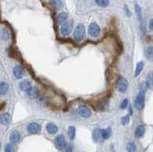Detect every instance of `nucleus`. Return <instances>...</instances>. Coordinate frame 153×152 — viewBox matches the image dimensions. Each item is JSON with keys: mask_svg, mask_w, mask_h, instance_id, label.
<instances>
[{"mask_svg": "<svg viewBox=\"0 0 153 152\" xmlns=\"http://www.w3.org/2000/svg\"><path fill=\"white\" fill-rule=\"evenodd\" d=\"M75 134H76V129L74 126H70L68 128V136L71 140L74 139Z\"/></svg>", "mask_w": 153, "mask_h": 152, "instance_id": "nucleus-26", "label": "nucleus"}, {"mask_svg": "<svg viewBox=\"0 0 153 152\" xmlns=\"http://www.w3.org/2000/svg\"><path fill=\"white\" fill-rule=\"evenodd\" d=\"M149 29L150 30H152L153 29V20L151 19L149 21Z\"/></svg>", "mask_w": 153, "mask_h": 152, "instance_id": "nucleus-33", "label": "nucleus"}, {"mask_svg": "<svg viewBox=\"0 0 153 152\" xmlns=\"http://www.w3.org/2000/svg\"><path fill=\"white\" fill-rule=\"evenodd\" d=\"M55 145L58 149H63L66 147V141L64 136L62 135H57L55 138Z\"/></svg>", "mask_w": 153, "mask_h": 152, "instance_id": "nucleus-8", "label": "nucleus"}, {"mask_svg": "<svg viewBox=\"0 0 153 152\" xmlns=\"http://www.w3.org/2000/svg\"><path fill=\"white\" fill-rule=\"evenodd\" d=\"M123 10H124L125 13H126V15L127 16H130V15H131V12H130V11H129V8H128V6H127V5H126V4L124 5Z\"/></svg>", "mask_w": 153, "mask_h": 152, "instance_id": "nucleus-32", "label": "nucleus"}, {"mask_svg": "<svg viewBox=\"0 0 153 152\" xmlns=\"http://www.w3.org/2000/svg\"><path fill=\"white\" fill-rule=\"evenodd\" d=\"M129 119H130V118H129V115H125L122 118V119H121V123L123 125H126L129 124Z\"/></svg>", "mask_w": 153, "mask_h": 152, "instance_id": "nucleus-29", "label": "nucleus"}, {"mask_svg": "<svg viewBox=\"0 0 153 152\" xmlns=\"http://www.w3.org/2000/svg\"><path fill=\"white\" fill-rule=\"evenodd\" d=\"M30 97L31 98H36L39 95V91H38V89L36 87H32V89L30 91L29 94H28Z\"/></svg>", "mask_w": 153, "mask_h": 152, "instance_id": "nucleus-24", "label": "nucleus"}, {"mask_svg": "<svg viewBox=\"0 0 153 152\" xmlns=\"http://www.w3.org/2000/svg\"><path fill=\"white\" fill-rule=\"evenodd\" d=\"M27 130L29 134H38L42 130V126L37 122H32L28 125Z\"/></svg>", "mask_w": 153, "mask_h": 152, "instance_id": "nucleus-7", "label": "nucleus"}, {"mask_svg": "<svg viewBox=\"0 0 153 152\" xmlns=\"http://www.w3.org/2000/svg\"><path fill=\"white\" fill-rule=\"evenodd\" d=\"M127 106H128V100H127V99H126V100H124L122 102H121L120 109H125L127 107Z\"/></svg>", "mask_w": 153, "mask_h": 152, "instance_id": "nucleus-31", "label": "nucleus"}, {"mask_svg": "<svg viewBox=\"0 0 153 152\" xmlns=\"http://www.w3.org/2000/svg\"><path fill=\"white\" fill-rule=\"evenodd\" d=\"M11 122V116L8 112L2 113L0 115V123L4 125H9Z\"/></svg>", "mask_w": 153, "mask_h": 152, "instance_id": "nucleus-11", "label": "nucleus"}, {"mask_svg": "<svg viewBox=\"0 0 153 152\" xmlns=\"http://www.w3.org/2000/svg\"><path fill=\"white\" fill-rule=\"evenodd\" d=\"M9 90V84L5 82H0V96H3L7 93Z\"/></svg>", "mask_w": 153, "mask_h": 152, "instance_id": "nucleus-15", "label": "nucleus"}, {"mask_svg": "<svg viewBox=\"0 0 153 152\" xmlns=\"http://www.w3.org/2000/svg\"><path fill=\"white\" fill-rule=\"evenodd\" d=\"M14 151V148L12 145L11 144H8L5 148V152H13Z\"/></svg>", "mask_w": 153, "mask_h": 152, "instance_id": "nucleus-30", "label": "nucleus"}, {"mask_svg": "<svg viewBox=\"0 0 153 152\" xmlns=\"http://www.w3.org/2000/svg\"><path fill=\"white\" fill-rule=\"evenodd\" d=\"M100 133L103 139H108L111 135V129L109 128H105V129H100Z\"/></svg>", "mask_w": 153, "mask_h": 152, "instance_id": "nucleus-19", "label": "nucleus"}, {"mask_svg": "<svg viewBox=\"0 0 153 152\" xmlns=\"http://www.w3.org/2000/svg\"><path fill=\"white\" fill-rule=\"evenodd\" d=\"M145 132V128L144 125H140L138 126L137 128H136V132H135V135H136L137 138H141L144 135Z\"/></svg>", "mask_w": 153, "mask_h": 152, "instance_id": "nucleus-16", "label": "nucleus"}, {"mask_svg": "<svg viewBox=\"0 0 153 152\" xmlns=\"http://www.w3.org/2000/svg\"><path fill=\"white\" fill-rule=\"evenodd\" d=\"M20 89H22V91L25 92L27 94H29L30 93V91L32 89V86L31 84V83L29 82V80H25L22 81L21 83H20Z\"/></svg>", "mask_w": 153, "mask_h": 152, "instance_id": "nucleus-9", "label": "nucleus"}, {"mask_svg": "<svg viewBox=\"0 0 153 152\" xmlns=\"http://www.w3.org/2000/svg\"><path fill=\"white\" fill-rule=\"evenodd\" d=\"M46 129L48 131V132L49 134H51V135H54L55 133H57V125L54 123H48L46 126Z\"/></svg>", "mask_w": 153, "mask_h": 152, "instance_id": "nucleus-14", "label": "nucleus"}, {"mask_svg": "<svg viewBox=\"0 0 153 152\" xmlns=\"http://www.w3.org/2000/svg\"><path fill=\"white\" fill-rule=\"evenodd\" d=\"M134 106L137 110L141 111L145 106V91L141 90L134 100Z\"/></svg>", "mask_w": 153, "mask_h": 152, "instance_id": "nucleus-1", "label": "nucleus"}, {"mask_svg": "<svg viewBox=\"0 0 153 152\" xmlns=\"http://www.w3.org/2000/svg\"><path fill=\"white\" fill-rule=\"evenodd\" d=\"M145 56L147 59L152 61L153 59V48L152 47H148L145 50Z\"/></svg>", "mask_w": 153, "mask_h": 152, "instance_id": "nucleus-20", "label": "nucleus"}, {"mask_svg": "<svg viewBox=\"0 0 153 152\" xmlns=\"http://www.w3.org/2000/svg\"><path fill=\"white\" fill-rule=\"evenodd\" d=\"M126 150L128 152H136V146L133 142H129L126 146Z\"/></svg>", "mask_w": 153, "mask_h": 152, "instance_id": "nucleus-27", "label": "nucleus"}, {"mask_svg": "<svg viewBox=\"0 0 153 152\" xmlns=\"http://www.w3.org/2000/svg\"><path fill=\"white\" fill-rule=\"evenodd\" d=\"M146 85L148 88H149V89H152L153 76H152V72L148 75V76H147Z\"/></svg>", "mask_w": 153, "mask_h": 152, "instance_id": "nucleus-25", "label": "nucleus"}, {"mask_svg": "<svg viewBox=\"0 0 153 152\" xmlns=\"http://www.w3.org/2000/svg\"><path fill=\"white\" fill-rule=\"evenodd\" d=\"M143 68H144V63H143L142 61H139V62L137 63V65H136L134 76H135V77H137V76L141 74V72L142 71Z\"/></svg>", "mask_w": 153, "mask_h": 152, "instance_id": "nucleus-18", "label": "nucleus"}, {"mask_svg": "<svg viewBox=\"0 0 153 152\" xmlns=\"http://www.w3.org/2000/svg\"><path fill=\"white\" fill-rule=\"evenodd\" d=\"M108 107H109V102H108V100H106V99L101 100L100 102H98L97 108H98V109L100 111L107 110Z\"/></svg>", "mask_w": 153, "mask_h": 152, "instance_id": "nucleus-13", "label": "nucleus"}, {"mask_svg": "<svg viewBox=\"0 0 153 152\" xmlns=\"http://www.w3.org/2000/svg\"><path fill=\"white\" fill-rule=\"evenodd\" d=\"M20 139H21V135L18 131H13L10 135V141L12 143L16 144L19 142Z\"/></svg>", "mask_w": 153, "mask_h": 152, "instance_id": "nucleus-12", "label": "nucleus"}, {"mask_svg": "<svg viewBox=\"0 0 153 152\" xmlns=\"http://www.w3.org/2000/svg\"><path fill=\"white\" fill-rule=\"evenodd\" d=\"M49 2H50L51 5L53 7H55V9H60L62 7V5H63L61 0H50Z\"/></svg>", "mask_w": 153, "mask_h": 152, "instance_id": "nucleus-23", "label": "nucleus"}, {"mask_svg": "<svg viewBox=\"0 0 153 152\" xmlns=\"http://www.w3.org/2000/svg\"><path fill=\"white\" fill-rule=\"evenodd\" d=\"M85 37V27L82 24H79L74 31V38L76 42H81Z\"/></svg>", "mask_w": 153, "mask_h": 152, "instance_id": "nucleus-2", "label": "nucleus"}, {"mask_svg": "<svg viewBox=\"0 0 153 152\" xmlns=\"http://www.w3.org/2000/svg\"><path fill=\"white\" fill-rule=\"evenodd\" d=\"M93 137L96 141H101L103 140V138L101 136L100 129H96L93 133Z\"/></svg>", "mask_w": 153, "mask_h": 152, "instance_id": "nucleus-22", "label": "nucleus"}, {"mask_svg": "<svg viewBox=\"0 0 153 152\" xmlns=\"http://www.w3.org/2000/svg\"><path fill=\"white\" fill-rule=\"evenodd\" d=\"M77 112H78L79 115L83 118H88L91 115V110L89 107L85 105L79 106L77 108Z\"/></svg>", "mask_w": 153, "mask_h": 152, "instance_id": "nucleus-6", "label": "nucleus"}, {"mask_svg": "<svg viewBox=\"0 0 153 152\" xmlns=\"http://www.w3.org/2000/svg\"><path fill=\"white\" fill-rule=\"evenodd\" d=\"M88 32H89V35L90 36L94 37H96L97 36H99L100 33V26L96 23L93 22L89 26Z\"/></svg>", "mask_w": 153, "mask_h": 152, "instance_id": "nucleus-5", "label": "nucleus"}, {"mask_svg": "<svg viewBox=\"0 0 153 152\" xmlns=\"http://www.w3.org/2000/svg\"><path fill=\"white\" fill-rule=\"evenodd\" d=\"M13 74L14 76L17 79H22L25 76V70L23 69L22 67L17 65L13 68Z\"/></svg>", "mask_w": 153, "mask_h": 152, "instance_id": "nucleus-10", "label": "nucleus"}, {"mask_svg": "<svg viewBox=\"0 0 153 152\" xmlns=\"http://www.w3.org/2000/svg\"><path fill=\"white\" fill-rule=\"evenodd\" d=\"M95 2L100 7H107L109 5V0H95Z\"/></svg>", "mask_w": 153, "mask_h": 152, "instance_id": "nucleus-28", "label": "nucleus"}, {"mask_svg": "<svg viewBox=\"0 0 153 152\" xmlns=\"http://www.w3.org/2000/svg\"><path fill=\"white\" fill-rule=\"evenodd\" d=\"M128 87H129L128 81L124 77L120 76L117 79V80H116V88H117V90L119 92L125 93L127 90V89H128Z\"/></svg>", "mask_w": 153, "mask_h": 152, "instance_id": "nucleus-3", "label": "nucleus"}, {"mask_svg": "<svg viewBox=\"0 0 153 152\" xmlns=\"http://www.w3.org/2000/svg\"><path fill=\"white\" fill-rule=\"evenodd\" d=\"M135 11H136V14L137 15V18L139 22H142V9L141 7L138 4L135 5Z\"/></svg>", "mask_w": 153, "mask_h": 152, "instance_id": "nucleus-21", "label": "nucleus"}, {"mask_svg": "<svg viewBox=\"0 0 153 152\" xmlns=\"http://www.w3.org/2000/svg\"><path fill=\"white\" fill-rule=\"evenodd\" d=\"M73 28V21L70 20L68 22H65L63 24V25L61 28V35L64 36H67L71 32Z\"/></svg>", "mask_w": 153, "mask_h": 152, "instance_id": "nucleus-4", "label": "nucleus"}, {"mask_svg": "<svg viewBox=\"0 0 153 152\" xmlns=\"http://www.w3.org/2000/svg\"><path fill=\"white\" fill-rule=\"evenodd\" d=\"M68 18V15L67 12H61V13H60L59 15H57V22H58L59 24H64V22H67Z\"/></svg>", "mask_w": 153, "mask_h": 152, "instance_id": "nucleus-17", "label": "nucleus"}]
</instances>
